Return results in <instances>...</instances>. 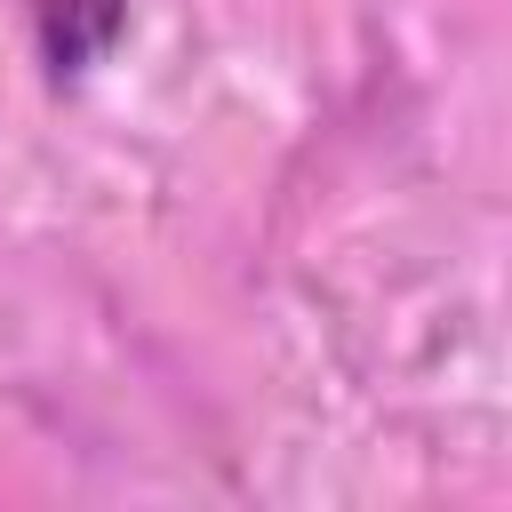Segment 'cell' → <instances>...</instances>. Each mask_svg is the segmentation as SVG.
Here are the masks:
<instances>
[{"mask_svg":"<svg viewBox=\"0 0 512 512\" xmlns=\"http://www.w3.org/2000/svg\"><path fill=\"white\" fill-rule=\"evenodd\" d=\"M24 16H32V40H40L48 72H56V80H80V72L120 40L128 0H24Z\"/></svg>","mask_w":512,"mask_h":512,"instance_id":"1","label":"cell"}]
</instances>
